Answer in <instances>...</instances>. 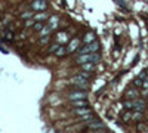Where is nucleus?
<instances>
[{"instance_id":"16","label":"nucleus","mask_w":148,"mask_h":133,"mask_svg":"<svg viewBox=\"0 0 148 133\" xmlns=\"http://www.w3.org/2000/svg\"><path fill=\"white\" fill-rule=\"evenodd\" d=\"M141 80H142V83H144V89H148V74H145V72H141V74L138 76Z\"/></svg>"},{"instance_id":"7","label":"nucleus","mask_w":148,"mask_h":133,"mask_svg":"<svg viewBox=\"0 0 148 133\" xmlns=\"http://www.w3.org/2000/svg\"><path fill=\"white\" fill-rule=\"evenodd\" d=\"M31 8H33V10H36V12L46 10V9H47V2H46V0H34V2L31 3Z\"/></svg>"},{"instance_id":"8","label":"nucleus","mask_w":148,"mask_h":133,"mask_svg":"<svg viewBox=\"0 0 148 133\" xmlns=\"http://www.w3.org/2000/svg\"><path fill=\"white\" fill-rule=\"evenodd\" d=\"M86 127L90 129V130H98V129H99V130H105V124L102 121H98V120H95V118L90 120V121L86 124Z\"/></svg>"},{"instance_id":"9","label":"nucleus","mask_w":148,"mask_h":133,"mask_svg":"<svg viewBox=\"0 0 148 133\" xmlns=\"http://www.w3.org/2000/svg\"><path fill=\"white\" fill-rule=\"evenodd\" d=\"M68 98L70 101H76V99H86V92L84 90H74V92H70L68 93Z\"/></svg>"},{"instance_id":"25","label":"nucleus","mask_w":148,"mask_h":133,"mask_svg":"<svg viewBox=\"0 0 148 133\" xmlns=\"http://www.w3.org/2000/svg\"><path fill=\"white\" fill-rule=\"evenodd\" d=\"M34 22H36V21H34V19L31 18L30 21H27V22H25V27L28 28V27H31V25H34Z\"/></svg>"},{"instance_id":"10","label":"nucleus","mask_w":148,"mask_h":133,"mask_svg":"<svg viewBox=\"0 0 148 133\" xmlns=\"http://www.w3.org/2000/svg\"><path fill=\"white\" fill-rule=\"evenodd\" d=\"M79 44H80V39H74V40H70L68 42V46H67V52L71 53V52H76L79 49Z\"/></svg>"},{"instance_id":"4","label":"nucleus","mask_w":148,"mask_h":133,"mask_svg":"<svg viewBox=\"0 0 148 133\" xmlns=\"http://www.w3.org/2000/svg\"><path fill=\"white\" fill-rule=\"evenodd\" d=\"M74 113H76L82 120H84V121H86V120H88V121H90V120H93V118H95V115H93V113H92V110H90L89 106L76 108V111H74Z\"/></svg>"},{"instance_id":"2","label":"nucleus","mask_w":148,"mask_h":133,"mask_svg":"<svg viewBox=\"0 0 148 133\" xmlns=\"http://www.w3.org/2000/svg\"><path fill=\"white\" fill-rule=\"evenodd\" d=\"M126 110H133V111H144L145 110V102L141 101L139 98H135V99H126L123 102Z\"/></svg>"},{"instance_id":"1","label":"nucleus","mask_w":148,"mask_h":133,"mask_svg":"<svg viewBox=\"0 0 148 133\" xmlns=\"http://www.w3.org/2000/svg\"><path fill=\"white\" fill-rule=\"evenodd\" d=\"M89 78H90L89 72H88V71H82L79 76H74V77L71 78V83H73V86H76V87L84 90V89H88Z\"/></svg>"},{"instance_id":"20","label":"nucleus","mask_w":148,"mask_h":133,"mask_svg":"<svg viewBox=\"0 0 148 133\" xmlns=\"http://www.w3.org/2000/svg\"><path fill=\"white\" fill-rule=\"evenodd\" d=\"M59 47H61V44L55 42V43H53V44H52L51 47H49V52H51V53H55V52H56V50L59 49Z\"/></svg>"},{"instance_id":"21","label":"nucleus","mask_w":148,"mask_h":133,"mask_svg":"<svg viewBox=\"0 0 148 133\" xmlns=\"http://www.w3.org/2000/svg\"><path fill=\"white\" fill-rule=\"evenodd\" d=\"M142 86H144V83H142V80L139 77H136L133 80V87H142Z\"/></svg>"},{"instance_id":"3","label":"nucleus","mask_w":148,"mask_h":133,"mask_svg":"<svg viewBox=\"0 0 148 133\" xmlns=\"http://www.w3.org/2000/svg\"><path fill=\"white\" fill-rule=\"evenodd\" d=\"M99 61V53L98 52H93V53H82L77 56V61L76 64L77 65H82L84 62H98Z\"/></svg>"},{"instance_id":"17","label":"nucleus","mask_w":148,"mask_h":133,"mask_svg":"<svg viewBox=\"0 0 148 133\" xmlns=\"http://www.w3.org/2000/svg\"><path fill=\"white\" fill-rule=\"evenodd\" d=\"M83 42H84V44H86V43H92V42H95V34H93V33H88V34L84 35Z\"/></svg>"},{"instance_id":"14","label":"nucleus","mask_w":148,"mask_h":133,"mask_svg":"<svg viewBox=\"0 0 148 133\" xmlns=\"http://www.w3.org/2000/svg\"><path fill=\"white\" fill-rule=\"evenodd\" d=\"M95 64H96V62H84V64L80 65V70H82V71H88V72H90V71L95 70Z\"/></svg>"},{"instance_id":"18","label":"nucleus","mask_w":148,"mask_h":133,"mask_svg":"<svg viewBox=\"0 0 148 133\" xmlns=\"http://www.w3.org/2000/svg\"><path fill=\"white\" fill-rule=\"evenodd\" d=\"M34 31H42L43 30V27H45V24H43V21H37V22H34Z\"/></svg>"},{"instance_id":"22","label":"nucleus","mask_w":148,"mask_h":133,"mask_svg":"<svg viewBox=\"0 0 148 133\" xmlns=\"http://www.w3.org/2000/svg\"><path fill=\"white\" fill-rule=\"evenodd\" d=\"M2 34L5 35V39H8V40H12V39H14V33H12V31H3Z\"/></svg>"},{"instance_id":"12","label":"nucleus","mask_w":148,"mask_h":133,"mask_svg":"<svg viewBox=\"0 0 148 133\" xmlns=\"http://www.w3.org/2000/svg\"><path fill=\"white\" fill-rule=\"evenodd\" d=\"M47 25L51 27L52 30H56V28H58V25H59V18H58L56 15H53V16H49Z\"/></svg>"},{"instance_id":"24","label":"nucleus","mask_w":148,"mask_h":133,"mask_svg":"<svg viewBox=\"0 0 148 133\" xmlns=\"http://www.w3.org/2000/svg\"><path fill=\"white\" fill-rule=\"evenodd\" d=\"M49 39H51L49 35H43V37H42V40H40V44H46V43L49 42Z\"/></svg>"},{"instance_id":"5","label":"nucleus","mask_w":148,"mask_h":133,"mask_svg":"<svg viewBox=\"0 0 148 133\" xmlns=\"http://www.w3.org/2000/svg\"><path fill=\"white\" fill-rule=\"evenodd\" d=\"M98 50H99V43H98L96 40L92 42V43H86L83 47H79L77 49L79 55H82V53H93V52H98Z\"/></svg>"},{"instance_id":"13","label":"nucleus","mask_w":148,"mask_h":133,"mask_svg":"<svg viewBox=\"0 0 148 133\" xmlns=\"http://www.w3.org/2000/svg\"><path fill=\"white\" fill-rule=\"evenodd\" d=\"M33 19L37 22V21H45V19H49V14H46V10H40L39 14H34Z\"/></svg>"},{"instance_id":"23","label":"nucleus","mask_w":148,"mask_h":133,"mask_svg":"<svg viewBox=\"0 0 148 133\" xmlns=\"http://www.w3.org/2000/svg\"><path fill=\"white\" fill-rule=\"evenodd\" d=\"M33 16H34V12H25V14L21 15L22 19H30V18H33Z\"/></svg>"},{"instance_id":"19","label":"nucleus","mask_w":148,"mask_h":133,"mask_svg":"<svg viewBox=\"0 0 148 133\" xmlns=\"http://www.w3.org/2000/svg\"><path fill=\"white\" fill-rule=\"evenodd\" d=\"M65 53H68V52H67V47H64L62 44H61V47L55 52V55H56V56H64Z\"/></svg>"},{"instance_id":"11","label":"nucleus","mask_w":148,"mask_h":133,"mask_svg":"<svg viewBox=\"0 0 148 133\" xmlns=\"http://www.w3.org/2000/svg\"><path fill=\"white\" fill-rule=\"evenodd\" d=\"M125 96H126V99H135V98H139V92L136 89L130 87L125 92Z\"/></svg>"},{"instance_id":"15","label":"nucleus","mask_w":148,"mask_h":133,"mask_svg":"<svg viewBox=\"0 0 148 133\" xmlns=\"http://www.w3.org/2000/svg\"><path fill=\"white\" fill-rule=\"evenodd\" d=\"M71 104H73V106H74V108L89 106V104H88V101H86V99H76V101H71Z\"/></svg>"},{"instance_id":"6","label":"nucleus","mask_w":148,"mask_h":133,"mask_svg":"<svg viewBox=\"0 0 148 133\" xmlns=\"http://www.w3.org/2000/svg\"><path fill=\"white\" fill-rule=\"evenodd\" d=\"M55 42L59 43V44H65V43H68V42H70V35H68V33H67V31H59V33H56V34H55Z\"/></svg>"}]
</instances>
